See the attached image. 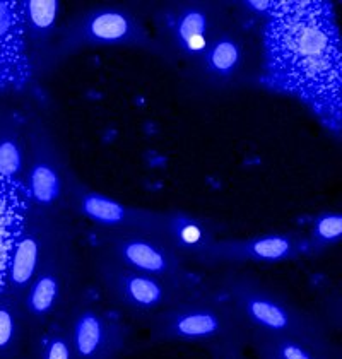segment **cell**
I'll list each match as a JSON object with an SVG mask.
<instances>
[{"mask_svg":"<svg viewBox=\"0 0 342 359\" xmlns=\"http://www.w3.org/2000/svg\"><path fill=\"white\" fill-rule=\"evenodd\" d=\"M81 287L74 235L67 221L53 238L21 299L29 334L62 318L65 308Z\"/></svg>","mask_w":342,"mask_h":359,"instance_id":"cell-5","label":"cell"},{"mask_svg":"<svg viewBox=\"0 0 342 359\" xmlns=\"http://www.w3.org/2000/svg\"><path fill=\"white\" fill-rule=\"evenodd\" d=\"M221 292L233 304L248 335H291L329 342L320 320L287 302L255 276L228 272L221 283Z\"/></svg>","mask_w":342,"mask_h":359,"instance_id":"cell-2","label":"cell"},{"mask_svg":"<svg viewBox=\"0 0 342 359\" xmlns=\"http://www.w3.org/2000/svg\"><path fill=\"white\" fill-rule=\"evenodd\" d=\"M95 272L101 291L110 304L130 317L149 322L197 292L171 280L123 267L101 252L95 259Z\"/></svg>","mask_w":342,"mask_h":359,"instance_id":"cell-7","label":"cell"},{"mask_svg":"<svg viewBox=\"0 0 342 359\" xmlns=\"http://www.w3.org/2000/svg\"><path fill=\"white\" fill-rule=\"evenodd\" d=\"M65 208L83 219L93 222L98 229L122 231V229H139V231L159 233L165 212L132 208L116 198L89 189L79 178L71 173Z\"/></svg>","mask_w":342,"mask_h":359,"instance_id":"cell-11","label":"cell"},{"mask_svg":"<svg viewBox=\"0 0 342 359\" xmlns=\"http://www.w3.org/2000/svg\"><path fill=\"white\" fill-rule=\"evenodd\" d=\"M98 252L116 264L199 291V280L189 269L186 260L158 233L139 229H98Z\"/></svg>","mask_w":342,"mask_h":359,"instance_id":"cell-8","label":"cell"},{"mask_svg":"<svg viewBox=\"0 0 342 359\" xmlns=\"http://www.w3.org/2000/svg\"><path fill=\"white\" fill-rule=\"evenodd\" d=\"M156 342L209 346L245 344L248 330L223 292H199L159 313L149 322Z\"/></svg>","mask_w":342,"mask_h":359,"instance_id":"cell-3","label":"cell"},{"mask_svg":"<svg viewBox=\"0 0 342 359\" xmlns=\"http://www.w3.org/2000/svg\"><path fill=\"white\" fill-rule=\"evenodd\" d=\"M101 46H127L161 57L154 34L134 11L123 6H96L60 22L48 64Z\"/></svg>","mask_w":342,"mask_h":359,"instance_id":"cell-4","label":"cell"},{"mask_svg":"<svg viewBox=\"0 0 342 359\" xmlns=\"http://www.w3.org/2000/svg\"><path fill=\"white\" fill-rule=\"evenodd\" d=\"M262 83L301 100L341 130L342 40L332 4L279 0L264 26Z\"/></svg>","mask_w":342,"mask_h":359,"instance_id":"cell-1","label":"cell"},{"mask_svg":"<svg viewBox=\"0 0 342 359\" xmlns=\"http://www.w3.org/2000/svg\"><path fill=\"white\" fill-rule=\"evenodd\" d=\"M305 253V235L299 233H266L250 238L216 240L205 250L197 264L214 265L264 264L274 265L289 262Z\"/></svg>","mask_w":342,"mask_h":359,"instance_id":"cell-13","label":"cell"},{"mask_svg":"<svg viewBox=\"0 0 342 359\" xmlns=\"http://www.w3.org/2000/svg\"><path fill=\"white\" fill-rule=\"evenodd\" d=\"M342 238V216L337 210H325L313 217L308 233L305 235V253L308 257H320Z\"/></svg>","mask_w":342,"mask_h":359,"instance_id":"cell-23","label":"cell"},{"mask_svg":"<svg viewBox=\"0 0 342 359\" xmlns=\"http://www.w3.org/2000/svg\"><path fill=\"white\" fill-rule=\"evenodd\" d=\"M229 25L226 7L214 2H175L156 14L161 57L192 69L211 41Z\"/></svg>","mask_w":342,"mask_h":359,"instance_id":"cell-6","label":"cell"},{"mask_svg":"<svg viewBox=\"0 0 342 359\" xmlns=\"http://www.w3.org/2000/svg\"><path fill=\"white\" fill-rule=\"evenodd\" d=\"M65 222H67L65 214L50 216V214L38 212L28 208L21 231L15 238L13 252H11L4 292L21 302L40 267L46 250Z\"/></svg>","mask_w":342,"mask_h":359,"instance_id":"cell-12","label":"cell"},{"mask_svg":"<svg viewBox=\"0 0 342 359\" xmlns=\"http://www.w3.org/2000/svg\"><path fill=\"white\" fill-rule=\"evenodd\" d=\"M26 210L28 202L22 187L0 177V294L6 290L7 265Z\"/></svg>","mask_w":342,"mask_h":359,"instance_id":"cell-18","label":"cell"},{"mask_svg":"<svg viewBox=\"0 0 342 359\" xmlns=\"http://www.w3.org/2000/svg\"><path fill=\"white\" fill-rule=\"evenodd\" d=\"M71 173L52 132L36 118L28 132V165L22 180L28 208L50 216L67 212L65 202Z\"/></svg>","mask_w":342,"mask_h":359,"instance_id":"cell-10","label":"cell"},{"mask_svg":"<svg viewBox=\"0 0 342 359\" xmlns=\"http://www.w3.org/2000/svg\"><path fill=\"white\" fill-rule=\"evenodd\" d=\"M159 236L180 253L185 260H199L216 238V228L211 221L186 214L184 210H166Z\"/></svg>","mask_w":342,"mask_h":359,"instance_id":"cell-17","label":"cell"},{"mask_svg":"<svg viewBox=\"0 0 342 359\" xmlns=\"http://www.w3.org/2000/svg\"><path fill=\"white\" fill-rule=\"evenodd\" d=\"M19 7L33 72L48 67L50 53L60 28V2L19 0Z\"/></svg>","mask_w":342,"mask_h":359,"instance_id":"cell-16","label":"cell"},{"mask_svg":"<svg viewBox=\"0 0 342 359\" xmlns=\"http://www.w3.org/2000/svg\"><path fill=\"white\" fill-rule=\"evenodd\" d=\"M254 65V48L235 25H229L205 48L192 72L200 83L214 89L238 86L247 79Z\"/></svg>","mask_w":342,"mask_h":359,"instance_id":"cell-14","label":"cell"},{"mask_svg":"<svg viewBox=\"0 0 342 359\" xmlns=\"http://www.w3.org/2000/svg\"><path fill=\"white\" fill-rule=\"evenodd\" d=\"M29 341V327L21 302L0 294V359H22Z\"/></svg>","mask_w":342,"mask_h":359,"instance_id":"cell-20","label":"cell"},{"mask_svg":"<svg viewBox=\"0 0 342 359\" xmlns=\"http://www.w3.org/2000/svg\"><path fill=\"white\" fill-rule=\"evenodd\" d=\"M256 356L266 359H337L329 342L291 335L252 334Z\"/></svg>","mask_w":342,"mask_h":359,"instance_id":"cell-19","label":"cell"},{"mask_svg":"<svg viewBox=\"0 0 342 359\" xmlns=\"http://www.w3.org/2000/svg\"><path fill=\"white\" fill-rule=\"evenodd\" d=\"M62 322L76 359H118L125 351V322L83 287L65 308Z\"/></svg>","mask_w":342,"mask_h":359,"instance_id":"cell-9","label":"cell"},{"mask_svg":"<svg viewBox=\"0 0 342 359\" xmlns=\"http://www.w3.org/2000/svg\"><path fill=\"white\" fill-rule=\"evenodd\" d=\"M214 359H245L242 344H231L219 347V349H212Z\"/></svg>","mask_w":342,"mask_h":359,"instance_id":"cell-25","label":"cell"},{"mask_svg":"<svg viewBox=\"0 0 342 359\" xmlns=\"http://www.w3.org/2000/svg\"><path fill=\"white\" fill-rule=\"evenodd\" d=\"M278 2L279 0H264V2H240V7L245 11L247 14L254 15L256 19H267L274 14V11L278 9Z\"/></svg>","mask_w":342,"mask_h":359,"instance_id":"cell-24","label":"cell"},{"mask_svg":"<svg viewBox=\"0 0 342 359\" xmlns=\"http://www.w3.org/2000/svg\"><path fill=\"white\" fill-rule=\"evenodd\" d=\"M28 165V134L22 135L15 125L0 130V177L22 187Z\"/></svg>","mask_w":342,"mask_h":359,"instance_id":"cell-21","label":"cell"},{"mask_svg":"<svg viewBox=\"0 0 342 359\" xmlns=\"http://www.w3.org/2000/svg\"><path fill=\"white\" fill-rule=\"evenodd\" d=\"M259 359H266V358H259Z\"/></svg>","mask_w":342,"mask_h":359,"instance_id":"cell-26","label":"cell"},{"mask_svg":"<svg viewBox=\"0 0 342 359\" xmlns=\"http://www.w3.org/2000/svg\"><path fill=\"white\" fill-rule=\"evenodd\" d=\"M31 76L19 0H0V91L22 89Z\"/></svg>","mask_w":342,"mask_h":359,"instance_id":"cell-15","label":"cell"},{"mask_svg":"<svg viewBox=\"0 0 342 359\" xmlns=\"http://www.w3.org/2000/svg\"><path fill=\"white\" fill-rule=\"evenodd\" d=\"M28 359H76L74 358L71 341L62 318L55 320L45 329L29 334Z\"/></svg>","mask_w":342,"mask_h":359,"instance_id":"cell-22","label":"cell"},{"mask_svg":"<svg viewBox=\"0 0 342 359\" xmlns=\"http://www.w3.org/2000/svg\"><path fill=\"white\" fill-rule=\"evenodd\" d=\"M22 359H28V358H26V356H25V358H22Z\"/></svg>","mask_w":342,"mask_h":359,"instance_id":"cell-27","label":"cell"}]
</instances>
